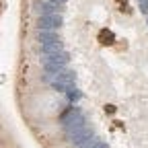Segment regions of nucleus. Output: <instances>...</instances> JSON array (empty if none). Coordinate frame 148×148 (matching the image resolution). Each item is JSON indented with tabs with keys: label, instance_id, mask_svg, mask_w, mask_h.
Here are the masks:
<instances>
[{
	"label": "nucleus",
	"instance_id": "f257e3e1",
	"mask_svg": "<svg viewBox=\"0 0 148 148\" xmlns=\"http://www.w3.org/2000/svg\"><path fill=\"white\" fill-rule=\"evenodd\" d=\"M97 39H99L101 45H109L111 47L115 43V35H113V31H109V29H101L99 35H97Z\"/></svg>",
	"mask_w": 148,
	"mask_h": 148
},
{
	"label": "nucleus",
	"instance_id": "7ed1b4c3",
	"mask_svg": "<svg viewBox=\"0 0 148 148\" xmlns=\"http://www.w3.org/2000/svg\"><path fill=\"white\" fill-rule=\"evenodd\" d=\"M115 2H119V4H125V0H115Z\"/></svg>",
	"mask_w": 148,
	"mask_h": 148
},
{
	"label": "nucleus",
	"instance_id": "f03ea898",
	"mask_svg": "<svg viewBox=\"0 0 148 148\" xmlns=\"http://www.w3.org/2000/svg\"><path fill=\"white\" fill-rule=\"evenodd\" d=\"M105 113H115V105H105Z\"/></svg>",
	"mask_w": 148,
	"mask_h": 148
}]
</instances>
